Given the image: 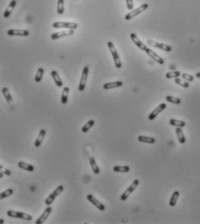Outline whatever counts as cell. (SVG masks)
Wrapping results in <instances>:
<instances>
[{
	"instance_id": "ffe728a7",
	"label": "cell",
	"mask_w": 200,
	"mask_h": 224,
	"mask_svg": "<svg viewBox=\"0 0 200 224\" xmlns=\"http://www.w3.org/2000/svg\"><path fill=\"white\" fill-rule=\"evenodd\" d=\"M51 76H52V78L54 79V83L56 84V85L58 86V87H61L63 85V82L61 79H60V77L59 76L58 73L56 72V71H52L51 72Z\"/></svg>"
},
{
	"instance_id": "e575fe53",
	"label": "cell",
	"mask_w": 200,
	"mask_h": 224,
	"mask_svg": "<svg viewBox=\"0 0 200 224\" xmlns=\"http://www.w3.org/2000/svg\"><path fill=\"white\" fill-rule=\"evenodd\" d=\"M57 13L59 15H62L64 13V0H58L57 3Z\"/></svg>"
},
{
	"instance_id": "9a60e30c",
	"label": "cell",
	"mask_w": 200,
	"mask_h": 224,
	"mask_svg": "<svg viewBox=\"0 0 200 224\" xmlns=\"http://www.w3.org/2000/svg\"><path fill=\"white\" fill-rule=\"evenodd\" d=\"M51 211H52V208L49 207V205H48V207L46 208V209L43 211V213H42V215H41V216L38 218L37 220L35 221V224L43 223V222L47 220V218L48 217V216L50 215Z\"/></svg>"
},
{
	"instance_id": "cb8c5ba5",
	"label": "cell",
	"mask_w": 200,
	"mask_h": 224,
	"mask_svg": "<svg viewBox=\"0 0 200 224\" xmlns=\"http://www.w3.org/2000/svg\"><path fill=\"white\" fill-rule=\"evenodd\" d=\"M175 131H176V134H177V136H178V140H179V143L184 144L185 142V135H184L181 128H177V129H175Z\"/></svg>"
},
{
	"instance_id": "6da1fadb",
	"label": "cell",
	"mask_w": 200,
	"mask_h": 224,
	"mask_svg": "<svg viewBox=\"0 0 200 224\" xmlns=\"http://www.w3.org/2000/svg\"><path fill=\"white\" fill-rule=\"evenodd\" d=\"M107 46H108L109 49L110 51V54L112 55L113 60H114V63H115V66L117 68H121L122 67V62L121 60H120V57L118 55V53H117V49L115 48V46L113 44L112 42H107Z\"/></svg>"
},
{
	"instance_id": "d590c367",
	"label": "cell",
	"mask_w": 200,
	"mask_h": 224,
	"mask_svg": "<svg viewBox=\"0 0 200 224\" xmlns=\"http://www.w3.org/2000/svg\"><path fill=\"white\" fill-rule=\"evenodd\" d=\"M181 77L183 78L184 80L187 81V82H192L194 80V76L191 74H187V73H181Z\"/></svg>"
},
{
	"instance_id": "4dcf8cb0",
	"label": "cell",
	"mask_w": 200,
	"mask_h": 224,
	"mask_svg": "<svg viewBox=\"0 0 200 224\" xmlns=\"http://www.w3.org/2000/svg\"><path fill=\"white\" fill-rule=\"evenodd\" d=\"M179 76H181V73L179 71H173L166 73L167 79H176V78H179Z\"/></svg>"
},
{
	"instance_id": "74e56055",
	"label": "cell",
	"mask_w": 200,
	"mask_h": 224,
	"mask_svg": "<svg viewBox=\"0 0 200 224\" xmlns=\"http://www.w3.org/2000/svg\"><path fill=\"white\" fill-rule=\"evenodd\" d=\"M126 4H127V8L129 9V10H132L134 9L133 0H126Z\"/></svg>"
},
{
	"instance_id": "ba28073f",
	"label": "cell",
	"mask_w": 200,
	"mask_h": 224,
	"mask_svg": "<svg viewBox=\"0 0 200 224\" xmlns=\"http://www.w3.org/2000/svg\"><path fill=\"white\" fill-rule=\"evenodd\" d=\"M88 74H89V68L88 67H84L83 71H82V75L80 78V81H79V91H83L85 88V85H86V81H87Z\"/></svg>"
},
{
	"instance_id": "e0dca14e",
	"label": "cell",
	"mask_w": 200,
	"mask_h": 224,
	"mask_svg": "<svg viewBox=\"0 0 200 224\" xmlns=\"http://www.w3.org/2000/svg\"><path fill=\"white\" fill-rule=\"evenodd\" d=\"M45 135H46V130L45 129H41L40 132H39V135H38V137L36 138L35 141V147H39L40 146L42 145V141H43L44 138H45Z\"/></svg>"
},
{
	"instance_id": "d6986e66",
	"label": "cell",
	"mask_w": 200,
	"mask_h": 224,
	"mask_svg": "<svg viewBox=\"0 0 200 224\" xmlns=\"http://www.w3.org/2000/svg\"><path fill=\"white\" fill-rule=\"evenodd\" d=\"M16 4H17V1L16 0H11L10 1V3L8 5V7L6 8L5 11L4 12V17H9L10 16V14L12 12L13 9L15 8Z\"/></svg>"
},
{
	"instance_id": "f1b7e54d",
	"label": "cell",
	"mask_w": 200,
	"mask_h": 224,
	"mask_svg": "<svg viewBox=\"0 0 200 224\" xmlns=\"http://www.w3.org/2000/svg\"><path fill=\"white\" fill-rule=\"evenodd\" d=\"M43 73H44V69L42 67L38 68L37 72H36V74H35V80L36 83H40L42 81Z\"/></svg>"
},
{
	"instance_id": "3957f363",
	"label": "cell",
	"mask_w": 200,
	"mask_h": 224,
	"mask_svg": "<svg viewBox=\"0 0 200 224\" xmlns=\"http://www.w3.org/2000/svg\"><path fill=\"white\" fill-rule=\"evenodd\" d=\"M55 29H76L78 28V24L75 23L70 22H56L52 25Z\"/></svg>"
},
{
	"instance_id": "2e32d148",
	"label": "cell",
	"mask_w": 200,
	"mask_h": 224,
	"mask_svg": "<svg viewBox=\"0 0 200 224\" xmlns=\"http://www.w3.org/2000/svg\"><path fill=\"white\" fill-rule=\"evenodd\" d=\"M2 92L4 94V97H5V99L7 101V103L10 107L14 108V100H13L12 97L10 95V92L9 91V89L7 87H3L2 89Z\"/></svg>"
},
{
	"instance_id": "1f68e13d",
	"label": "cell",
	"mask_w": 200,
	"mask_h": 224,
	"mask_svg": "<svg viewBox=\"0 0 200 224\" xmlns=\"http://www.w3.org/2000/svg\"><path fill=\"white\" fill-rule=\"evenodd\" d=\"M166 100L169 103L174 104H179L181 103V100L179 97H173V96H167L166 97Z\"/></svg>"
},
{
	"instance_id": "603a6c76",
	"label": "cell",
	"mask_w": 200,
	"mask_h": 224,
	"mask_svg": "<svg viewBox=\"0 0 200 224\" xmlns=\"http://www.w3.org/2000/svg\"><path fill=\"white\" fill-rule=\"evenodd\" d=\"M89 161H90V165H91V167H92L93 172H94L95 174H98L100 172V170L99 168H98V165H97V162L96 160H95V159L93 157H90Z\"/></svg>"
},
{
	"instance_id": "60d3db41",
	"label": "cell",
	"mask_w": 200,
	"mask_h": 224,
	"mask_svg": "<svg viewBox=\"0 0 200 224\" xmlns=\"http://www.w3.org/2000/svg\"><path fill=\"white\" fill-rule=\"evenodd\" d=\"M4 221L3 220V219H0V224L4 223Z\"/></svg>"
},
{
	"instance_id": "7c38bea8",
	"label": "cell",
	"mask_w": 200,
	"mask_h": 224,
	"mask_svg": "<svg viewBox=\"0 0 200 224\" xmlns=\"http://www.w3.org/2000/svg\"><path fill=\"white\" fill-rule=\"evenodd\" d=\"M74 33V29H67L66 31H61V32H56V33H53L51 35V39L53 40H56L59 38L65 37L67 35H70Z\"/></svg>"
},
{
	"instance_id": "7a4b0ae2",
	"label": "cell",
	"mask_w": 200,
	"mask_h": 224,
	"mask_svg": "<svg viewBox=\"0 0 200 224\" xmlns=\"http://www.w3.org/2000/svg\"><path fill=\"white\" fill-rule=\"evenodd\" d=\"M148 8V4H142V5L139 6L138 8L135 9V10H132V11H130V12L128 13V14H126V16H125V20L129 21L130 19H132L133 17H136V16H138L139 14H141V13H142L143 11H145Z\"/></svg>"
},
{
	"instance_id": "836d02e7",
	"label": "cell",
	"mask_w": 200,
	"mask_h": 224,
	"mask_svg": "<svg viewBox=\"0 0 200 224\" xmlns=\"http://www.w3.org/2000/svg\"><path fill=\"white\" fill-rule=\"evenodd\" d=\"M174 82L177 84V85H180V86H182V87L184 88H188L190 86V84L188 83L187 81L179 79V78H176L174 80Z\"/></svg>"
},
{
	"instance_id": "f35d334b",
	"label": "cell",
	"mask_w": 200,
	"mask_h": 224,
	"mask_svg": "<svg viewBox=\"0 0 200 224\" xmlns=\"http://www.w3.org/2000/svg\"><path fill=\"white\" fill-rule=\"evenodd\" d=\"M195 76H196L198 79H200V73H197Z\"/></svg>"
},
{
	"instance_id": "484cf974",
	"label": "cell",
	"mask_w": 200,
	"mask_h": 224,
	"mask_svg": "<svg viewBox=\"0 0 200 224\" xmlns=\"http://www.w3.org/2000/svg\"><path fill=\"white\" fill-rule=\"evenodd\" d=\"M169 122H170V124L172 126H174V127H177V128H184V127H185V122L184 121L171 119V120L169 121Z\"/></svg>"
},
{
	"instance_id": "277c9868",
	"label": "cell",
	"mask_w": 200,
	"mask_h": 224,
	"mask_svg": "<svg viewBox=\"0 0 200 224\" xmlns=\"http://www.w3.org/2000/svg\"><path fill=\"white\" fill-rule=\"evenodd\" d=\"M7 216L10 217H13V218H20V219H23L26 221H31L33 218L32 216H30L29 214H26L23 212L15 211V210H8Z\"/></svg>"
},
{
	"instance_id": "d4e9b609",
	"label": "cell",
	"mask_w": 200,
	"mask_h": 224,
	"mask_svg": "<svg viewBox=\"0 0 200 224\" xmlns=\"http://www.w3.org/2000/svg\"><path fill=\"white\" fill-rule=\"evenodd\" d=\"M68 94H69V88L66 86L63 88L62 93H61V103L62 104H66L68 100Z\"/></svg>"
},
{
	"instance_id": "5b68a950",
	"label": "cell",
	"mask_w": 200,
	"mask_h": 224,
	"mask_svg": "<svg viewBox=\"0 0 200 224\" xmlns=\"http://www.w3.org/2000/svg\"><path fill=\"white\" fill-rule=\"evenodd\" d=\"M138 185H139V180H138V179H135L133 181V183L128 187V189L122 194L121 197H120L122 201H125V200L128 199V197L130 196V194H131V193L137 188Z\"/></svg>"
},
{
	"instance_id": "ab89813d",
	"label": "cell",
	"mask_w": 200,
	"mask_h": 224,
	"mask_svg": "<svg viewBox=\"0 0 200 224\" xmlns=\"http://www.w3.org/2000/svg\"><path fill=\"white\" fill-rule=\"evenodd\" d=\"M3 177H4V173H3V172H0V179H2V178H3Z\"/></svg>"
},
{
	"instance_id": "8fae6325",
	"label": "cell",
	"mask_w": 200,
	"mask_h": 224,
	"mask_svg": "<svg viewBox=\"0 0 200 224\" xmlns=\"http://www.w3.org/2000/svg\"><path fill=\"white\" fill-rule=\"evenodd\" d=\"M86 198H87V200L90 202V203H92L95 207L98 208V209L99 210H101V211H104V209H105V207H104V204L97 199L95 197H93V196L91 195V194H89V195H87V197H86Z\"/></svg>"
},
{
	"instance_id": "9c48e42d",
	"label": "cell",
	"mask_w": 200,
	"mask_h": 224,
	"mask_svg": "<svg viewBox=\"0 0 200 224\" xmlns=\"http://www.w3.org/2000/svg\"><path fill=\"white\" fill-rule=\"evenodd\" d=\"M7 35L10 36H28L29 35V32L28 30H25V29H9L7 31Z\"/></svg>"
},
{
	"instance_id": "52a82bcc",
	"label": "cell",
	"mask_w": 200,
	"mask_h": 224,
	"mask_svg": "<svg viewBox=\"0 0 200 224\" xmlns=\"http://www.w3.org/2000/svg\"><path fill=\"white\" fill-rule=\"evenodd\" d=\"M147 44L150 46V47H153V48H159V49L164 50L166 52H170V51H172L171 46H168L167 44H163V43H159V42H154V41L150 40V39H148L147 41Z\"/></svg>"
},
{
	"instance_id": "ac0fdd59",
	"label": "cell",
	"mask_w": 200,
	"mask_h": 224,
	"mask_svg": "<svg viewBox=\"0 0 200 224\" xmlns=\"http://www.w3.org/2000/svg\"><path fill=\"white\" fill-rule=\"evenodd\" d=\"M123 85L122 81H115V82H110V83H105L104 85V90H110V89H114V88L120 87Z\"/></svg>"
},
{
	"instance_id": "83f0119b",
	"label": "cell",
	"mask_w": 200,
	"mask_h": 224,
	"mask_svg": "<svg viewBox=\"0 0 200 224\" xmlns=\"http://www.w3.org/2000/svg\"><path fill=\"white\" fill-rule=\"evenodd\" d=\"M179 192L178 191H174V192L173 193V195H172L171 197V199L169 201V204H170L171 207H174L175 205H176L177 200L179 198Z\"/></svg>"
},
{
	"instance_id": "5bb4252c",
	"label": "cell",
	"mask_w": 200,
	"mask_h": 224,
	"mask_svg": "<svg viewBox=\"0 0 200 224\" xmlns=\"http://www.w3.org/2000/svg\"><path fill=\"white\" fill-rule=\"evenodd\" d=\"M145 52H146V54H148L149 57H151V58L153 59L154 60H155L157 63L160 64V65H163V64H164V60H163L160 55H158V54H156V53H154L153 50H151L150 48H148V49H147Z\"/></svg>"
},
{
	"instance_id": "44dd1931",
	"label": "cell",
	"mask_w": 200,
	"mask_h": 224,
	"mask_svg": "<svg viewBox=\"0 0 200 224\" xmlns=\"http://www.w3.org/2000/svg\"><path fill=\"white\" fill-rule=\"evenodd\" d=\"M17 166H18V167H20V168L23 169V170L28 171V172H33V171L35 170V167H34L32 165L28 164V163H26V162L19 161L18 162V164H17Z\"/></svg>"
},
{
	"instance_id": "f546056e",
	"label": "cell",
	"mask_w": 200,
	"mask_h": 224,
	"mask_svg": "<svg viewBox=\"0 0 200 224\" xmlns=\"http://www.w3.org/2000/svg\"><path fill=\"white\" fill-rule=\"evenodd\" d=\"M94 124H95V121L94 120L88 121L87 122H86V123L83 126V128H82V129H81V131H82L83 133H86V132L89 131V129H91V128H92V126H93Z\"/></svg>"
},
{
	"instance_id": "7402d4cb",
	"label": "cell",
	"mask_w": 200,
	"mask_h": 224,
	"mask_svg": "<svg viewBox=\"0 0 200 224\" xmlns=\"http://www.w3.org/2000/svg\"><path fill=\"white\" fill-rule=\"evenodd\" d=\"M137 139L140 142H144V143H148V144H154V142H155V139L154 138L145 136V135H139Z\"/></svg>"
},
{
	"instance_id": "8d00e7d4",
	"label": "cell",
	"mask_w": 200,
	"mask_h": 224,
	"mask_svg": "<svg viewBox=\"0 0 200 224\" xmlns=\"http://www.w3.org/2000/svg\"><path fill=\"white\" fill-rule=\"evenodd\" d=\"M0 172H3L4 174L7 175V176H10V175L11 174V172H10V171L9 170V169H7L6 167L1 166V165H0Z\"/></svg>"
},
{
	"instance_id": "30bf717a",
	"label": "cell",
	"mask_w": 200,
	"mask_h": 224,
	"mask_svg": "<svg viewBox=\"0 0 200 224\" xmlns=\"http://www.w3.org/2000/svg\"><path fill=\"white\" fill-rule=\"evenodd\" d=\"M130 38H131L132 42L135 43V45L136 46L137 48H139L141 50H142V51H146V50L148 49V47H147L143 42H141V40L137 37V35H136L135 33L130 34Z\"/></svg>"
},
{
	"instance_id": "d6a6232c",
	"label": "cell",
	"mask_w": 200,
	"mask_h": 224,
	"mask_svg": "<svg viewBox=\"0 0 200 224\" xmlns=\"http://www.w3.org/2000/svg\"><path fill=\"white\" fill-rule=\"evenodd\" d=\"M13 190L12 189H10V188H9L7 190H5L3 192H1L0 193V200L4 199V198H6V197H8L10 196H11L13 194Z\"/></svg>"
},
{
	"instance_id": "4fadbf2b",
	"label": "cell",
	"mask_w": 200,
	"mask_h": 224,
	"mask_svg": "<svg viewBox=\"0 0 200 224\" xmlns=\"http://www.w3.org/2000/svg\"><path fill=\"white\" fill-rule=\"evenodd\" d=\"M166 108H167V104H160L158 107H156L153 111L151 112V114H150L149 116H148V119H149V120H154V118L158 116L159 114L162 111V110H164Z\"/></svg>"
},
{
	"instance_id": "4316f807",
	"label": "cell",
	"mask_w": 200,
	"mask_h": 224,
	"mask_svg": "<svg viewBox=\"0 0 200 224\" xmlns=\"http://www.w3.org/2000/svg\"><path fill=\"white\" fill-rule=\"evenodd\" d=\"M113 171L116 172H129L130 168L128 166H116L113 167Z\"/></svg>"
},
{
	"instance_id": "8992f818",
	"label": "cell",
	"mask_w": 200,
	"mask_h": 224,
	"mask_svg": "<svg viewBox=\"0 0 200 224\" xmlns=\"http://www.w3.org/2000/svg\"><path fill=\"white\" fill-rule=\"evenodd\" d=\"M64 191V186L63 185H59L55 190H54L51 194H50L47 199L45 200V203L47 205H50L51 203L54 202V200L56 198V197H58L59 195H60V193H62V191Z\"/></svg>"
}]
</instances>
